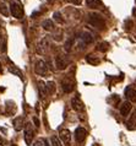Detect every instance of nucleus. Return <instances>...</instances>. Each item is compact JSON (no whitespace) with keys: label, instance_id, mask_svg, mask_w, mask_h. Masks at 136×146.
Returning <instances> with one entry per match:
<instances>
[{"label":"nucleus","instance_id":"5","mask_svg":"<svg viewBox=\"0 0 136 146\" xmlns=\"http://www.w3.org/2000/svg\"><path fill=\"white\" fill-rule=\"evenodd\" d=\"M70 63H71V60L69 58H66V56H63V55L55 56V66H57L58 70H64V69H66L70 65Z\"/></svg>","mask_w":136,"mask_h":146},{"label":"nucleus","instance_id":"31","mask_svg":"<svg viewBox=\"0 0 136 146\" xmlns=\"http://www.w3.org/2000/svg\"><path fill=\"white\" fill-rule=\"evenodd\" d=\"M125 25H126V30H130V26H131V21H126V22H125Z\"/></svg>","mask_w":136,"mask_h":146},{"label":"nucleus","instance_id":"13","mask_svg":"<svg viewBox=\"0 0 136 146\" xmlns=\"http://www.w3.org/2000/svg\"><path fill=\"white\" fill-rule=\"evenodd\" d=\"M131 109H133L131 102H129V101H125V102H123L121 106H120V114L123 117H127V115H129V113L131 112Z\"/></svg>","mask_w":136,"mask_h":146},{"label":"nucleus","instance_id":"28","mask_svg":"<svg viewBox=\"0 0 136 146\" xmlns=\"http://www.w3.org/2000/svg\"><path fill=\"white\" fill-rule=\"evenodd\" d=\"M131 125H136V109H135V112H134V114L131 115V118L130 120L127 121V128H131Z\"/></svg>","mask_w":136,"mask_h":146},{"label":"nucleus","instance_id":"24","mask_svg":"<svg viewBox=\"0 0 136 146\" xmlns=\"http://www.w3.org/2000/svg\"><path fill=\"white\" fill-rule=\"evenodd\" d=\"M74 42H75V38H70L69 40H66L65 42V50L66 52H70V49H71V47H73V44H74Z\"/></svg>","mask_w":136,"mask_h":146},{"label":"nucleus","instance_id":"4","mask_svg":"<svg viewBox=\"0 0 136 146\" xmlns=\"http://www.w3.org/2000/svg\"><path fill=\"white\" fill-rule=\"evenodd\" d=\"M77 38H79V42H80L81 48H86L87 44H91L92 42H93V39H94V37L90 33V32H82Z\"/></svg>","mask_w":136,"mask_h":146},{"label":"nucleus","instance_id":"14","mask_svg":"<svg viewBox=\"0 0 136 146\" xmlns=\"http://www.w3.org/2000/svg\"><path fill=\"white\" fill-rule=\"evenodd\" d=\"M37 85H38V95H39V98H41V100H44L46 97L48 96L47 87H46V82H43V81H38Z\"/></svg>","mask_w":136,"mask_h":146},{"label":"nucleus","instance_id":"27","mask_svg":"<svg viewBox=\"0 0 136 146\" xmlns=\"http://www.w3.org/2000/svg\"><path fill=\"white\" fill-rule=\"evenodd\" d=\"M98 49L101 52H107L108 49H109V43H108V42H102L98 46Z\"/></svg>","mask_w":136,"mask_h":146},{"label":"nucleus","instance_id":"1","mask_svg":"<svg viewBox=\"0 0 136 146\" xmlns=\"http://www.w3.org/2000/svg\"><path fill=\"white\" fill-rule=\"evenodd\" d=\"M88 23L91 26H93L94 28H97L99 31H103L106 28V21L103 19L102 15H99L97 13H91L88 15Z\"/></svg>","mask_w":136,"mask_h":146},{"label":"nucleus","instance_id":"16","mask_svg":"<svg viewBox=\"0 0 136 146\" xmlns=\"http://www.w3.org/2000/svg\"><path fill=\"white\" fill-rule=\"evenodd\" d=\"M86 5L91 7V9H98V7H101L103 4L101 0H86Z\"/></svg>","mask_w":136,"mask_h":146},{"label":"nucleus","instance_id":"8","mask_svg":"<svg viewBox=\"0 0 136 146\" xmlns=\"http://www.w3.org/2000/svg\"><path fill=\"white\" fill-rule=\"evenodd\" d=\"M49 46H50L49 38H48V36H46V37L38 43V46H37V53L38 54H46V52L48 50Z\"/></svg>","mask_w":136,"mask_h":146},{"label":"nucleus","instance_id":"19","mask_svg":"<svg viewBox=\"0 0 136 146\" xmlns=\"http://www.w3.org/2000/svg\"><path fill=\"white\" fill-rule=\"evenodd\" d=\"M46 87H47L48 95H53V93L55 92V84L53 82V81H48V82L46 84Z\"/></svg>","mask_w":136,"mask_h":146},{"label":"nucleus","instance_id":"23","mask_svg":"<svg viewBox=\"0 0 136 146\" xmlns=\"http://www.w3.org/2000/svg\"><path fill=\"white\" fill-rule=\"evenodd\" d=\"M50 143H51V146H63L61 141L59 140V137H57V136H51L50 137Z\"/></svg>","mask_w":136,"mask_h":146},{"label":"nucleus","instance_id":"21","mask_svg":"<svg viewBox=\"0 0 136 146\" xmlns=\"http://www.w3.org/2000/svg\"><path fill=\"white\" fill-rule=\"evenodd\" d=\"M0 52L5 53L6 52V37L5 36H0Z\"/></svg>","mask_w":136,"mask_h":146},{"label":"nucleus","instance_id":"15","mask_svg":"<svg viewBox=\"0 0 136 146\" xmlns=\"http://www.w3.org/2000/svg\"><path fill=\"white\" fill-rule=\"evenodd\" d=\"M125 96H126V98L129 100V102L136 103V90L134 87H126Z\"/></svg>","mask_w":136,"mask_h":146},{"label":"nucleus","instance_id":"30","mask_svg":"<svg viewBox=\"0 0 136 146\" xmlns=\"http://www.w3.org/2000/svg\"><path fill=\"white\" fill-rule=\"evenodd\" d=\"M67 1L71 3V4H74V5H80V4L82 3L81 0H67Z\"/></svg>","mask_w":136,"mask_h":146},{"label":"nucleus","instance_id":"10","mask_svg":"<svg viewBox=\"0 0 136 146\" xmlns=\"http://www.w3.org/2000/svg\"><path fill=\"white\" fill-rule=\"evenodd\" d=\"M71 107H73V109L76 112H83L85 111V104L82 103V101L80 100L77 96L73 97V100H71Z\"/></svg>","mask_w":136,"mask_h":146},{"label":"nucleus","instance_id":"22","mask_svg":"<svg viewBox=\"0 0 136 146\" xmlns=\"http://www.w3.org/2000/svg\"><path fill=\"white\" fill-rule=\"evenodd\" d=\"M86 60H87V62H88L90 64H92V65H98V64H99V59L94 58L93 55H87V56H86Z\"/></svg>","mask_w":136,"mask_h":146},{"label":"nucleus","instance_id":"17","mask_svg":"<svg viewBox=\"0 0 136 146\" xmlns=\"http://www.w3.org/2000/svg\"><path fill=\"white\" fill-rule=\"evenodd\" d=\"M9 71H10V72H13L14 75H17L21 80H23V74H22V71L20 70L17 66H15V65H13V64H11V65L9 66Z\"/></svg>","mask_w":136,"mask_h":146},{"label":"nucleus","instance_id":"9","mask_svg":"<svg viewBox=\"0 0 136 146\" xmlns=\"http://www.w3.org/2000/svg\"><path fill=\"white\" fill-rule=\"evenodd\" d=\"M59 140H60L63 144H65L66 146H69L70 141H71V133H70V130H67V129H61L60 133H59Z\"/></svg>","mask_w":136,"mask_h":146},{"label":"nucleus","instance_id":"32","mask_svg":"<svg viewBox=\"0 0 136 146\" xmlns=\"http://www.w3.org/2000/svg\"><path fill=\"white\" fill-rule=\"evenodd\" d=\"M6 144V141L3 139V137H0V145H5Z\"/></svg>","mask_w":136,"mask_h":146},{"label":"nucleus","instance_id":"2","mask_svg":"<svg viewBox=\"0 0 136 146\" xmlns=\"http://www.w3.org/2000/svg\"><path fill=\"white\" fill-rule=\"evenodd\" d=\"M10 13L14 16L15 19L21 20L25 15V11H23V7L21 5V3L17 1V0H13L10 4Z\"/></svg>","mask_w":136,"mask_h":146},{"label":"nucleus","instance_id":"3","mask_svg":"<svg viewBox=\"0 0 136 146\" xmlns=\"http://www.w3.org/2000/svg\"><path fill=\"white\" fill-rule=\"evenodd\" d=\"M34 71H36V74H38L39 76H47L48 75V64L42 59L37 60L34 64Z\"/></svg>","mask_w":136,"mask_h":146},{"label":"nucleus","instance_id":"33","mask_svg":"<svg viewBox=\"0 0 136 146\" xmlns=\"http://www.w3.org/2000/svg\"><path fill=\"white\" fill-rule=\"evenodd\" d=\"M13 146H14V145H13Z\"/></svg>","mask_w":136,"mask_h":146},{"label":"nucleus","instance_id":"11","mask_svg":"<svg viewBox=\"0 0 136 146\" xmlns=\"http://www.w3.org/2000/svg\"><path fill=\"white\" fill-rule=\"evenodd\" d=\"M13 124H14V128L16 131H20L22 130V128L26 125V120H25V117H16V118L13 120Z\"/></svg>","mask_w":136,"mask_h":146},{"label":"nucleus","instance_id":"25","mask_svg":"<svg viewBox=\"0 0 136 146\" xmlns=\"http://www.w3.org/2000/svg\"><path fill=\"white\" fill-rule=\"evenodd\" d=\"M53 19H54L58 23H60V25H63V23H64V20L61 19V15H60V13H58V11L53 14Z\"/></svg>","mask_w":136,"mask_h":146},{"label":"nucleus","instance_id":"20","mask_svg":"<svg viewBox=\"0 0 136 146\" xmlns=\"http://www.w3.org/2000/svg\"><path fill=\"white\" fill-rule=\"evenodd\" d=\"M0 14H1L3 16H5V17H7V16H9L10 11H9V7L6 6V4H4V3L0 4Z\"/></svg>","mask_w":136,"mask_h":146},{"label":"nucleus","instance_id":"12","mask_svg":"<svg viewBox=\"0 0 136 146\" xmlns=\"http://www.w3.org/2000/svg\"><path fill=\"white\" fill-rule=\"evenodd\" d=\"M87 136V131L83 128H77L75 130V140L77 143H83Z\"/></svg>","mask_w":136,"mask_h":146},{"label":"nucleus","instance_id":"29","mask_svg":"<svg viewBox=\"0 0 136 146\" xmlns=\"http://www.w3.org/2000/svg\"><path fill=\"white\" fill-rule=\"evenodd\" d=\"M33 124L36 125V128H39V125H41V123H39V119L37 118V117H34V118H33Z\"/></svg>","mask_w":136,"mask_h":146},{"label":"nucleus","instance_id":"7","mask_svg":"<svg viewBox=\"0 0 136 146\" xmlns=\"http://www.w3.org/2000/svg\"><path fill=\"white\" fill-rule=\"evenodd\" d=\"M61 87H63V91L65 93H70L74 91L75 88V81L71 79V78H65L61 80Z\"/></svg>","mask_w":136,"mask_h":146},{"label":"nucleus","instance_id":"26","mask_svg":"<svg viewBox=\"0 0 136 146\" xmlns=\"http://www.w3.org/2000/svg\"><path fill=\"white\" fill-rule=\"evenodd\" d=\"M33 146H49V145H48V141L46 139H38V140H36Z\"/></svg>","mask_w":136,"mask_h":146},{"label":"nucleus","instance_id":"18","mask_svg":"<svg viewBox=\"0 0 136 146\" xmlns=\"http://www.w3.org/2000/svg\"><path fill=\"white\" fill-rule=\"evenodd\" d=\"M42 27H43V30H46V31H51L54 28V22L51 21V20H44V21L42 22Z\"/></svg>","mask_w":136,"mask_h":146},{"label":"nucleus","instance_id":"6","mask_svg":"<svg viewBox=\"0 0 136 146\" xmlns=\"http://www.w3.org/2000/svg\"><path fill=\"white\" fill-rule=\"evenodd\" d=\"M34 137V128L31 123H26L25 125V141L27 145H31Z\"/></svg>","mask_w":136,"mask_h":146}]
</instances>
